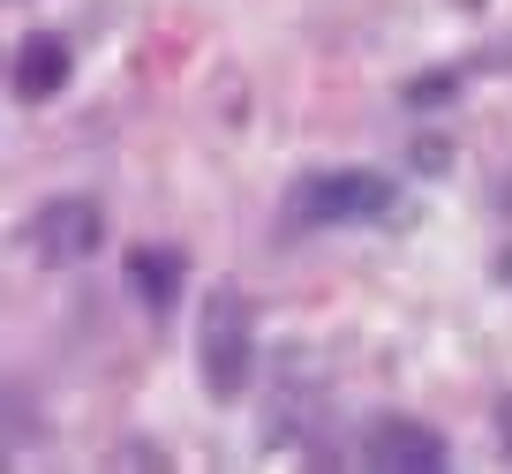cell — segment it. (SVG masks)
I'll use <instances>...</instances> for the list:
<instances>
[{
    "instance_id": "1",
    "label": "cell",
    "mask_w": 512,
    "mask_h": 474,
    "mask_svg": "<svg viewBox=\"0 0 512 474\" xmlns=\"http://www.w3.org/2000/svg\"><path fill=\"white\" fill-rule=\"evenodd\" d=\"M196 369H204L211 399H241L249 392V377H256V324H249L241 286H211L204 324H196Z\"/></svg>"
},
{
    "instance_id": "2",
    "label": "cell",
    "mask_w": 512,
    "mask_h": 474,
    "mask_svg": "<svg viewBox=\"0 0 512 474\" xmlns=\"http://www.w3.org/2000/svg\"><path fill=\"white\" fill-rule=\"evenodd\" d=\"M392 204H400V189L377 166H332V174H309L294 189V219L302 226H362V219H384Z\"/></svg>"
},
{
    "instance_id": "3",
    "label": "cell",
    "mask_w": 512,
    "mask_h": 474,
    "mask_svg": "<svg viewBox=\"0 0 512 474\" xmlns=\"http://www.w3.org/2000/svg\"><path fill=\"white\" fill-rule=\"evenodd\" d=\"M23 241H31L38 264H83V256H98V241H106V211H98L91 196H46V204L31 211V226H23Z\"/></svg>"
},
{
    "instance_id": "4",
    "label": "cell",
    "mask_w": 512,
    "mask_h": 474,
    "mask_svg": "<svg viewBox=\"0 0 512 474\" xmlns=\"http://www.w3.org/2000/svg\"><path fill=\"white\" fill-rule=\"evenodd\" d=\"M324 407H332V384L309 377V347H287L272 377V407H264V444H302Z\"/></svg>"
},
{
    "instance_id": "5",
    "label": "cell",
    "mask_w": 512,
    "mask_h": 474,
    "mask_svg": "<svg viewBox=\"0 0 512 474\" xmlns=\"http://www.w3.org/2000/svg\"><path fill=\"white\" fill-rule=\"evenodd\" d=\"M362 467H377V474H445L452 467V444L437 437L430 422L377 414V422L362 429Z\"/></svg>"
},
{
    "instance_id": "6",
    "label": "cell",
    "mask_w": 512,
    "mask_h": 474,
    "mask_svg": "<svg viewBox=\"0 0 512 474\" xmlns=\"http://www.w3.org/2000/svg\"><path fill=\"white\" fill-rule=\"evenodd\" d=\"M68 68H76V61H68V46H61V38H46V31H38V38H23V46H16V98H31V106L61 98Z\"/></svg>"
},
{
    "instance_id": "7",
    "label": "cell",
    "mask_w": 512,
    "mask_h": 474,
    "mask_svg": "<svg viewBox=\"0 0 512 474\" xmlns=\"http://www.w3.org/2000/svg\"><path fill=\"white\" fill-rule=\"evenodd\" d=\"M128 286H136V301H151V309H174L181 256L174 249H136V256H128Z\"/></svg>"
},
{
    "instance_id": "8",
    "label": "cell",
    "mask_w": 512,
    "mask_h": 474,
    "mask_svg": "<svg viewBox=\"0 0 512 474\" xmlns=\"http://www.w3.org/2000/svg\"><path fill=\"white\" fill-rule=\"evenodd\" d=\"M452 91H460V76H452V68H430L422 83H407V98H415V106H437V98H452Z\"/></svg>"
},
{
    "instance_id": "9",
    "label": "cell",
    "mask_w": 512,
    "mask_h": 474,
    "mask_svg": "<svg viewBox=\"0 0 512 474\" xmlns=\"http://www.w3.org/2000/svg\"><path fill=\"white\" fill-rule=\"evenodd\" d=\"M497 459H505V467H512V399H505V407H497Z\"/></svg>"
}]
</instances>
